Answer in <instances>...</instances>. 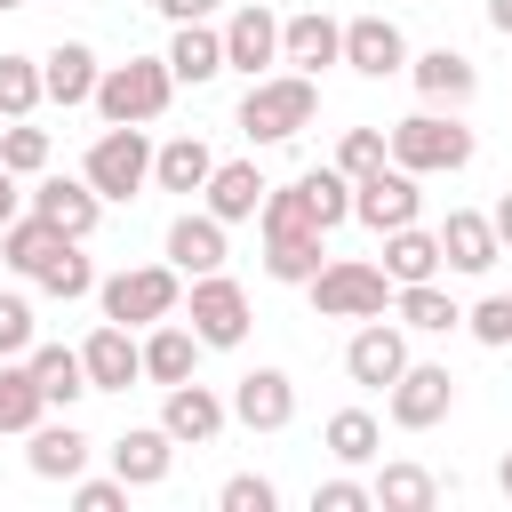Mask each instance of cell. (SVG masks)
Instances as JSON below:
<instances>
[{
    "label": "cell",
    "mask_w": 512,
    "mask_h": 512,
    "mask_svg": "<svg viewBox=\"0 0 512 512\" xmlns=\"http://www.w3.org/2000/svg\"><path fill=\"white\" fill-rule=\"evenodd\" d=\"M384 152H392V168H408V176H456V168H472V128L456 120V112H440V104H424V112H408V120H392L384 128Z\"/></svg>",
    "instance_id": "obj_1"
},
{
    "label": "cell",
    "mask_w": 512,
    "mask_h": 512,
    "mask_svg": "<svg viewBox=\"0 0 512 512\" xmlns=\"http://www.w3.org/2000/svg\"><path fill=\"white\" fill-rule=\"evenodd\" d=\"M168 96H176V72H168V56H128V64H104L96 72V112H104V128H144V120H160L168 112Z\"/></svg>",
    "instance_id": "obj_2"
},
{
    "label": "cell",
    "mask_w": 512,
    "mask_h": 512,
    "mask_svg": "<svg viewBox=\"0 0 512 512\" xmlns=\"http://www.w3.org/2000/svg\"><path fill=\"white\" fill-rule=\"evenodd\" d=\"M312 112H320L312 72H256L248 96H240V136L248 144H288L296 128H312Z\"/></svg>",
    "instance_id": "obj_3"
},
{
    "label": "cell",
    "mask_w": 512,
    "mask_h": 512,
    "mask_svg": "<svg viewBox=\"0 0 512 512\" xmlns=\"http://www.w3.org/2000/svg\"><path fill=\"white\" fill-rule=\"evenodd\" d=\"M304 288H312V312L320 320H376V312H392V280L368 256H328Z\"/></svg>",
    "instance_id": "obj_4"
},
{
    "label": "cell",
    "mask_w": 512,
    "mask_h": 512,
    "mask_svg": "<svg viewBox=\"0 0 512 512\" xmlns=\"http://www.w3.org/2000/svg\"><path fill=\"white\" fill-rule=\"evenodd\" d=\"M96 304H104V320H120V328H152V320H168V312L184 304V272H176V264H128V272L96 280Z\"/></svg>",
    "instance_id": "obj_5"
},
{
    "label": "cell",
    "mask_w": 512,
    "mask_h": 512,
    "mask_svg": "<svg viewBox=\"0 0 512 512\" xmlns=\"http://www.w3.org/2000/svg\"><path fill=\"white\" fill-rule=\"evenodd\" d=\"M88 184H96V200H136L144 184H152V144H144V128H104L96 144H88V168H80Z\"/></svg>",
    "instance_id": "obj_6"
},
{
    "label": "cell",
    "mask_w": 512,
    "mask_h": 512,
    "mask_svg": "<svg viewBox=\"0 0 512 512\" xmlns=\"http://www.w3.org/2000/svg\"><path fill=\"white\" fill-rule=\"evenodd\" d=\"M384 408H392L400 432H432V424L456 408V376H448L440 360H408V368L384 384Z\"/></svg>",
    "instance_id": "obj_7"
},
{
    "label": "cell",
    "mask_w": 512,
    "mask_h": 512,
    "mask_svg": "<svg viewBox=\"0 0 512 512\" xmlns=\"http://www.w3.org/2000/svg\"><path fill=\"white\" fill-rule=\"evenodd\" d=\"M192 336H200L208 352L248 344V288L224 280V272H200V280H192Z\"/></svg>",
    "instance_id": "obj_8"
},
{
    "label": "cell",
    "mask_w": 512,
    "mask_h": 512,
    "mask_svg": "<svg viewBox=\"0 0 512 512\" xmlns=\"http://www.w3.org/2000/svg\"><path fill=\"white\" fill-rule=\"evenodd\" d=\"M416 208H424V192H416V176H408V168H392V160H384V168H368V176L352 184V216H360L376 240H384V232H400V224H416Z\"/></svg>",
    "instance_id": "obj_9"
},
{
    "label": "cell",
    "mask_w": 512,
    "mask_h": 512,
    "mask_svg": "<svg viewBox=\"0 0 512 512\" xmlns=\"http://www.w3.org/2000/svg\"><path fill=\"white\" fill-rule=\"evenodd\" d=\"M400 368H408V328H400V320H384V312H376V320H360V328H352V344H344V376H352V384H368V392H384Z\"/></svg>",
    "instance_id": "obj_10"
},
{
    "label": "cell",
    "mask_w": 512,
    "mask_h": 512,
    "mask_svg": "<svg viewBox=\"0 0 512 512\" xmlns=\"http://www.w3.org/2000/svg\"><path fill=\"white\" fill-rule=\"evenodd\" d=\"M232 424V400H216L200 376H184V384H168V400H160V432L176 440V448H208L216 432Z\"/></svg>",
    "instance_id": "obj_11"
},
{
    "label": "cell",
    "mask_w": 512,
    "mask_h": 512,
    "mask_svg": "<svg viewBox=\"0 0 512 512\" xmlns=\"http://www.w3.org/2000/svg\"><path fill=\"white\" fill-rule=\"evenodd\" d=\"M264 64H280V16L264 0H248V8L224 16V72H248L256 80Z\"/></svg>",
    "instance_id": "obj_12"
},
{
    "label": "cell",
    "mask_w": 512,
    "mask_h": 512,
    "mask_svg": "<svg viewBox=\"0 0 512 512\" xmlns=\"http://www.w3.org/2000/svg\"><path fill=\"white\" fill-rule=\"evenodd\" d=\"M344 64L360 80H392V72H408V32L392 16H352L344 24Z\"/></svg>",
    "instance_id": "obj_13"
},
{
    "label": "cell",
    "mask_w": 512,
    "mask_h": 512,
    "mask_svg": "<svg viewBox=\"0 0 512 512\" xmlns=\"http://www.w3.org/2000/svg\"><path fill=\"white\" fill-rule=\"evenodd\" d=\"M32 208H40V216H48L64 240H88V232L104 224V200H96V184H88V176H48V168H40Z\"/></svg>",
    "instance_id": "obj_14"
},
{
    "label": "cell",
    "mask_w": 512,
    "mask_h": 512,
    "mask_svg": "<svg viewBox=\"0 0 512 512\" xmlns=\"http://www.w3.org/2000/svg\"><path fill=\"white\" fill-rule=\"evenodd\" d=\"M288 416H296L288 368H248V376L232 384V424H248V432H288Z\"/></svg>",
    "instance_id": "obj_15"
},
{
    "label": "cell",
    "mask_w": 512,
    "mask_h": 512,
    "mask_svg": "<svg viewBox=\"0 0 512 512\" xmlns=\"http://www.w3.org/2000/svg\"><path fill=\"white\" fill-rule=\"evenodd\" d=\"M408 80H416V96L440 104V112H456V104L480 96V72H472L464 48H424V56H408Z\"/></svg>",
    "instance_id": "obj_16"
},
{
    "label": "cell",
    "mask_w": 512,
    "mask_h": 512,
    "mask_svg": "<svg viewBox=\"0 0 512 512\" xmlns=\"http://www.w3.org/2000/svg\"><path fill=\"white\" fill-rule=\"evenodd\" d=\"M80 368H88V392H128V384L144 376V344H136L120 320H104V328L80 344Z\"/></svg>",
    "instance_id": "obj_17"
},
{
    "label": "cell",
    "mask_w": 512,
    "mask_h": 512,
    "mask_svg": "<svg viewBox=\"0 0 512 512\" xmlns=\"http://www.w3.org/2000/svg\"><path fill=\"white\" fill-rule=\"evenodd\" d=\"M264 192H272V184H264V168H256V160H216V168H208V184H200V200H208V216H216V224H248V216L264 208Z\"/></svg>",
    "instance_id": "obj_18"
},
{
    "label": "cell",
    "mask_w": 512,
    "mask_h": 512,
    "mask_svg": "<svg viewBox=\"0 0 512 512\" xmlns=\"http://www.w3.org/2000/svg\"><path fill=\"white\" fill-rule=\"evenodd\" d=\"M280 64H296V72H328V64H344V24L320 16V8L288 16V24H280Z\"/></svg>",
    "instance_id": "obj_19"
},
{
    "label": "cell",
    "mask_w": 512,
    "mask_h": 512,
    "mask_svg": "<svg viewBox=\"0 0 512 512\" xmlns=\"http://www.w3.org/2000/svg\"><path fill=\"white\" fill-rule=\"evenodd\" d=\"M96 72H104V64H96V48H88V40H56V48L40 56V96L72 112V104H88V96H96Z\"/></svg>",
    "instance_id": "obj_20"
},
{
    "label": "cell",
    "mask_w": 512,
    "mask_h": 512,
    "mask_svg": "<svg viewBox=\"0 0 512 512\" xmlns=\"http://www.w3.org/2000/svg\"><path fill=\"white\" fill-rule=\"evenodd\" d=\"M168 264H176L184 280H200V272H224V224H216L208 208H184V216L168 224Z\"/></svg>",
    "instance_id": "obj_21"
},
{
    "label": "cell",
    "mask_w": 512,
    "mask_h": 512,
    "mask_svg": "<svg viewBox=\"0 0 512 512\" xmlns=\"http://www.w3.org/2000/svg\"><path fill=\"white\" fill-rule=\"evenodd\" d=\"M496 256H504V248H496V224H488L480 208H448V224H440V264H448V272H472V280H480V272H488Z\"/></svg>",
    "instance_id": "obj_22"
},
{
    "label": "cell",
    "mask_w": 512,
    "mask_h": 512,
    "mask_svg": "<svg viewBox=\"0 0 512 512\" xmlns=\"http://www.w3.org/2000/svg\"><path fill=\"white\" fill-rule=\"evenodd\" d=\"M88 472V432L72 416H40L32 424V480H80Z\"/></svg>",
    "instance_id": "obj_23"
},
{
    "label": "cell",
    "mask_w": 512,
    "mask_h": 512,
    "mask_svg": "<svg viewBox=\"0 0 512 512\" xmlns=\"http://www.w3.org/2000/svg\"><path fill=\"white\" fill-rule=\"evenodd\" d=\"M168 464H176V440H168L160 424H128V432L112 440V472H120L128 488H160Z\"/></svg>",
    "instance_id": "obj_24"
},
{
    "label": "cell",
    "mask_w": 512,
    "mask_h": 512,
    "mask_svg": "<svg viewBox=\"0 0 512 512\" xmlns=\"http://www.w3.org/2000/svg\"><path fill=\"white\" fill-rule=\"evenodd\" d=\"M200 352H208V344H200L184 320H152V336H144V376L168 392V384H184V376L200 368Z\"/></svg>",
    "instance_id": "obj_25"
},
{
    "label": "cell",
    "mask_w": 512,
    "mask_h": 512,
    "mask_svg": "<svg viewBox=\"0 0 512 512\" xmlns=\"http://www.w3.org/2000/svg\"><path fill=\"white\" fill-rule=\"evenodd\" d=\"M392 312H400V328H416V336H448V328H464V304H456L440 280H408V288H392Z\"/></svg>",
    "instance_id": "obj_26"
},
{
    "label": "cell",
    "mask_w": 512,
    "mask_h": 512,
    "mask_svg": "<svg viewBox=\"0 0 512 512\" xmlns=\"http://www.w3.org/2000/svg\"><path fill=\"white\" fill-rule=\"evenodd\" d=\"M24 368H32V384H40V400H48V408H72V400L88 392L80 344H32V352H24Z\"/></svg>",
    "instance_id": "obj_27"
},
{
    "label": "cell",
    "mask_w": 512,
    "mask_h": 512,
    "mask_svg": "<svg viewBox=\"0 0 512 512\" xmlns=\"http://www.w3.org/2000/svg\"><path fill=\"white\" fill-rule=\"evenodd\" d=\"M384 280H392V288H408V280H440V232H424V224L384 232Z\"/></svg>",
    "instance_id": "obj_28"
},
{
    "label": "cell",
    "mask_w": 512,
    "mask_h": 512,
    "mask_svg": "<svg viewBox=\"0 0 512 512\" xmlns=\"http://www.w3.org/2000/svg\"><path fill=\"white\" fill-rule=\"evenodd\" d=\"M168 72L192 80V88L216 80V72H224V32H216V24H176V40H168Z\"/></svg>",
    "instance_id": "obj_29"
},
{
    "label": "cell",
    "mask_w": 512,
    "mask_h": 512,
    "mask_svg": "<svg viewBox=\"0 0 512 512\" xmlns=\"http://www.w3.org/2000/svg\"><path fill=\"white\" fill-rule=\"evenodd\" d=\"M208 168H216V152H208L200 136H168V144L152 152V184H160V192H200Z\"/></svg>",
    "instance_id": "obj_30"
},
{
    "label": "cell",
    "mask_w": 512,
    "mask_h": 512,
    "mask_svg": "<svg viewBox=\"0 0 512 512\" xmlns=\"http://www.w3.org/2000/svg\"><path fill=\"white\" fill-rule=\"evenodd\" d=\"M56 240H64V232H56L40 208H16V216L0 224V264H8V272H40V256H48Z\"/></svg>",
    "instance_id": "obj_31"
},
{
    "label": "cell",
    "mask_w": 512,
    "mask_h": 512,
    "mask_svg": "<svg viewBox=\"0 0 512 512\" xmlns=\"http://www.w3.org/2000/svg\"><path fill=\"white\" fill-rule=\"evenodd\" d=\"M320 440H328V456H336V464H376V448H384V424H376L368 408H336V416L320 424Z\"/></svg>",
    "instance_id": "obj_32"
},
{
    "label": "cell",
    "mask_w": 512,
    "mask_h": 512,
    "mask_svg": "<svg viewBox=\"0 0 512 512\" xmlns=\"http://www.w3.org/2000/svg\"><path fill=\"white\" fill-rule=\"evenodd\" d=\"M368 496H376L384 512H432V504H440V480H432L424 464H384V472L368 480Z\"/></svg>",
    "instance_id": "obj_33"
},
{
    "label": "cell",
    "mask_w": 512,
    "mask_h": 512,
    "mask_svg": "<svg viewBox=\"0 0 512 512\" xmlns=\"http://www.w3.org/2000/svg\"><path fill=\"white\" fill-rule=\"evenodd\" d=\"M320 264H328V232H288V240H264V272H272V280H288V288H304Z\"/></svg>",
    "instance_id": "obj_34"
},
{
    "label": "cell",
    "mask_w": 512,
    "mask_h": 512,
    "mask_svg": "<svg viewBox=\"0 0 512 512\" xmlns=\"http://www.w3.org/2000/svg\"><path fill=\"white\" fill-rule=\"evenodd\" d=\"M40 416H48V400H40L32 368H24V360H0V440H8V432H32Z\"/></svg>",
    "instance_id": "obj_35"
},
{
    "label": "cell",
    "mask_w": 512,
    "mask_h": 512,
    "mask_svg": "<svg viewBox=\"0 0 512 512\" xmlns=\"http://www.w3.org/2000/svg\"><path fill=\"white\" fill-rule=\"evenodd\" d=\"M32 280H40L48 296H64V304H72V296H88V288H96V264L80 256V240H56V248L40 256V272H32Z\"/></svg>",
    "instance_id": "obj_36"
},
{
    "label": "cell",
    "mask_w": 512,
    "mask_h": 512,
    "mask_svg": "<svg viewBox=\"0 0 512 512\" xmlns=\"http://www.w3.org/2000/svg\"><path fill=\"white\" fill-rule=\"evenodd\" d=\"M40 104V56H0V120H32Z\"/></svg>",
    "instance_id": "obj_37"
},
{
    "label": "cell",
    "mask_w": 512,
    "mask_h": 512,
    "mask_svg": "<svg viewBox=\"0 0 512 512\" xmlns=\"http://www.w3.org/2000/svg\"><path fill=\"white\" fill-rule=\"evenodd\" d=\"M296 184H304V200H312L320 232H336V224L352 216V176H344V168H304Z\"/></svg>",
    "instance_id": "obj_38"
},
{
    "label": "cell",
    "mask_w": 512,
    "mask_h": 512,
    "mask_svg": "<svg viewBox=\"0 0 512 512\" xmlns=\"http://www.w3.org/2000/svg\"><path fill=\"white\" fill-rule=\"evenodd\" d=\"M0 168H8V176H40V168H48V128L8 120V128H0Z\"/></svg>",
    "instance_id": "obj_39"
},
{
    "label": "cell",
    "mask_w": 512,
    "mask_h": 512,
    "mask_svg": "<svg viewBox=\"0 0 512 512\" xmlns=\"http://www.w3.org/2000/svg\"><path fill=\"white\" fill-rule=\"evenodd\" d=\"M384 160H392V152H384V128H344V144H336V168H344L352 184H360L368 168H384Z\"/></svg>",
    "instance_id": "obj_40"
},
{
    "label": "cell",
    "mask_w": 512,
    "mask_h": 512,
    "mask_svg": "<svg viewBox=\"0 0 512 512\" xmlns=\"http://www.w3.org/2000/svg\"><path fill=\"white\" fill-rule=\"evenodd\" d=\"M216 504H224V512H272V504H280V488H272L264 472H232V480L216 488Z\"/></svg>",
    "instance_id": "obj_41"
},
{
    "label": "cell",
    "mask_w": 512,
    "mask_h": 512,
    "mask_svg": "<svg viewBox=\"0 0 512 512\" xmlns=\"http://www.w3.org/2000/svg\"><path fill=\"white\" fill-rule=\"evenodd\" d=\"M464 328H472L488 352H504V344H512V296H480V304L464 312Z\"/></svg>",
    "instance_id": "obj_42"
},
{
    "label": "cell",
    "mask_w": 512,
    "mask_h": 512,
    "mask_svg": "<svg viewBox=\"0 0 512 512\" xmlns=\"http://www.w3.org/2000/svg\"><path fill=\"white\" fill-rule=\"evenodd\" d=\"M24 352H32V304L0 296V360H24Z\"/></svg>",
    "instance_id": "obj_43"
},
{
    "label": "cell",
    "mask_w": 512,
    "mask_h": 512,
    "mask_svg": "<svg viewBox=\"0 0 512 512\" xmlns=\"http://www.w3.org/2000/svg\"><path fill=\"white\" fill-rule=\"evenodd\" d=\"M376 496H368V480H320L312 488V512H368Z\"/></svg>",
    "instance_id": "obj_44"
},
{
    "label": "cell",
    "mask_w": 512,
    "mask_h": 512,
    "mask_svg": "<svg viewBox=\"0 0 512 512\" xmlns=\"http://www.w3.org/2000/svg\"><path fill=\"white\" fill-rule=\"evenodd\" d=\"M72 504H80V512H120V504H128V480H120V472H112V480H72Z\"/></svg>",
    "instance_id": "obj_45"
},
{
    "label": "cell",
    "mask_w": 512,
    "mask_h": 512,
    "mask_svg": "<svg viewBox=\"0 0 512 512\" xmlns=\"http://www.w3.org/2000/svg\"><path fill=\"white\" fill-rule=\"evenodd\" d=\"M152 8H160L168 24H208V16L224 8V0H152Z\"/></svg>",
    "instance_id": "obj_46"
},
{
    "label": "cell",
    "mask_w": 512,
    "mask_h": 512,
    "mask_svg": "<svg viewBox=\"0 0 512 512\" xmlns=\"http://www.w3.org/2000/svg\"><path fill=\"white\" fill-rule=\"evenodd\" d=\"M488 224H496V248H504V256H512V192H504V200H496V208H488Z\"/></svg>",
    "instance_id": "obj_47"
},
{
    "label": "cell",
    "mask_w": 512,
    "mask_h": 512,
    "mask_svg": "<svg viewBox=\"0 0 512 512\" xmlns=\"http://www.w3.org/2000/svg\"><path fill=\"white\" fill-rule=\"evenodd\" d=\"M16 208H24V192H16V176H8V168H0V224H8V216H16Z\"/></svg>",
    "instance_id": "obj_48"
},
{
    "label": "cell",
    "mask_w": 512,
    "mask_h": 512,
    "mask_svg": "<svg viewBox=\"0 0 512 512\" xmlns=\"http://www.w3.org/2000/svg\"><path fill=\"white\" fill-rule=\"evenodd\" d=\"M488 24H496V32L512 40V0H488Z\"/></svg>",
    "instance_id": "obj_49"
},
{
    "label": "cell",
    "mask_w": 512,
    "mask_h": 512,
    "mask_svg": "<svg viewBox=\"0 0 512 512\" xmlns=\"http://www.w3.org/2000/svg\"><path fill=\"white\" fill-rule=\"evenodd\" d=\"M496 488H504V496H512V448H504V464H496Z\"/></svg>",
    "instance_id": "obj_50"
},
{
    "label": "cell",
    "mask_w": 512,
    "mask_h": 512,
    "mask_svg": "<svg viewBox=\"0 0 512 512\" xmlns=\"http://www.w3.org/2000/svg\"><path fill=\"white\" fill-rule=\"evenodd\" d=\"M8 8H24V0H0V16H8Z\"/></svg>",
    "instance_id": "obj_51"
},
{
    "label": "cell",
    "mask_w": 512,
    "mask_h": 512,
    "mask_svg": "<svg viewBox=\"0 0 512 512\" xmlns=\"http://www.w3.org/2000/svg\"><path fill=\"white\" fill-rule=\"evenodd\" d=\"M0 128H8V120H0Z\"/></svg>",
    "instance_id": "obj_52"
}]
</instances>
